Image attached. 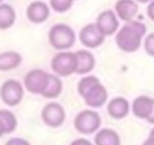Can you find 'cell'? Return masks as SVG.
<instances>
[{
    "mask_svg": "<svg viewBox=\"0 0 154 145\" xmlns=\"http://www.w3.org/2000/svg\"><path fill=\"white\" fill-rule=\"evenodd\" d=\"M146 32V24L132 19L118 29L116 32V44L120 50L125 53H135L140 49Z\"/></svg>",
    "mask_w": 154,
    "mask_h": 145,
    "instance_id": "1",
    "label": "cell"
},
{
    "mask_svg": "<svg viewBox=\"0 0 154 145\" xmlns=\"http://www.w3.org/2000/svg\"><path fill=\"white\" fill-rule=\"evenodd\" d=\"M77 91L84 99V103L91 108L102 107L108 98L106 87L101 84L100 79L95 75L83 77L77 85Z\"/></svg>",
    "mask_w": 154,
    "mask_h": 145,
    "instance_id": "2",
    "label": "cell"
},
{
    "mask_svg": "<svg viewBox=\"0 0 154 145\" xmlns=\"http://www.w3.org/2000/svg\"><path fill=\"white\" fill-rule=\"evenodd\" d=\"M49 44L55 50H67L76 42V34L73 29L64 23L54 24L48 31Z\"/></svg>",
    "mask_w": 154,
    "mask_h": 145,
    "instance_id": "3",
    "label": "cell"
},
{
    "mask_svg": "<svg viewBox=\"0 0 154 145\" xmlns=\"http://www.w3.org/2000/svg\"><path fill=\"white\" fill-rule=\"evenodd\" d=\"M51 68L59 77H69L72 73H76L77 70L76 53L69 50H61L57 53L51 60Z\"/></svg>",
    "mask_w": 154,
    "mask_h": 145,
    "instance_id": "4",
    "label": "cell"
},
{
    "mask_svg": "<svg viewBox=\"0 0 154 145\" xmlns=\"http://www.w3.org/2000/svg\"><path fill=\"white\" fill-rule=\"evenodd\" d=\"M101 125V116L97 111L85 109L79 111L75 120H73V126L76 131H78L82 134H91L99 131Z\"/></svg>",
    "mask_w": 154,
    "mask_h": 145,
    "instance_id": "5",
    "label": "cell"
},
{
    "mask_svg": "<svg viewBox=\"0 0 154 145\" xmlns=\"http://www.w3.org/2000/svg\"><path fill=\"white\" fill-rule=\"evenodd\" d=\"M23 96L24 87L18 80L8 79L2 83L0 87V98L5 104L10 107H16L22 102Z\"/></svg>",
    "mask_w": 154,
    "mask_h": 145,
    "instance_id": "6",
    "label": "cell"
},
{
    "mask_svg": "<svg viewBox=\"0 0 154 145\" xmlns=\"http://www.w3.org/2000/svg\"><path fill=\"white\" fill-rule=\"evenodd\" d=\"M49 75L51 74L43 70L34 68L25 74L24 87L34 95H41L49 81Z\"/></svg>",
    "mask_w": 154,
    "mask_h": 145,
    "instance_id": "7",
    "label": "cell"
},
{
    "mask_svg": "<svg viewBox=\"0 0 154 145\" xmlns=\"http://www.w3.org/2000/svg\"><path fill=\"white\" fill-rule=\"evenodd\" d=\"M105 37L106 36L99 30L95 23H89L84 25L78 34L79 42L88 49H94L100 47L103 43Z\"/></svg>",
    "mask_w": 154,
    "mask_h": 145,
    "instance_id": "8",
    "label": "cell"
},
{
    "mask_svg": "<svg viewBox=\"0 0 154 145\" xmlns=\"http://www.w3.org/2000/svg\"><path fill=\"white\" fill-rule=\"evenodd\" d=\"M41 117L45 125L57 128L60 127L65 121V110L61 104L57 102H49L43 107Z\"/></svg>",
    "mask_w": 154,
    "mask_h": 145,
    "instance_id": "9",
    "label": "cell"
},
{
    "mask_svg": "<svg viewBox=\"0 0 154 145\" xmlns=\"http://www.w3.org/2000/svg\"><path fill=\"white\" fill-rule=\"evenodd\" d=\"M95 24L105 36H111L119 29V18L114 11L105 10L97 16Z\"/></svg>",
    "mask_w": 154,
    "mask_h": 145,
    "instance_id": "10",
    "label": "cell"
},
{
    "mask_svg": "<svg viewBox=\"0 0 154 145\" xmlns=\"http://www.w3.org/2000/svg\"><path fill=\"white\" fill-rule=\"evenodd\" d=\"M26 18L34 24H41L49 18L51 6L42 0H35L26 6Z\"/></svg>",
    "mask_w": 154,
    "mask_h": 145,
    "instance_id": "11",
    "label": "cell"
},
{
    "mask_svg": "<svg viewBox=\"0 0 154 145\" xmlns=\"http://www.w3.org/2000/svg\"><path fill=\"white\" fill-rule=\"evenodd\" d=\"M114 12L123 22H130L138 12V2L136 0H117Z\"/></svg>",
    "mask_w": 154,
    "mask_h": 145,
    "instance_id": "12",
    "label": "cell"
},
{
    "mask_svg": "<svg viewBox=\"0 0 154 145\" xmlns=\"http://www.w3.org/2000/svg\"><path fill=\"white\" fill-rule=\"evenodd\" d=\"M107 111L116 120L124 119L130 111V103L124 97H114L107 104Z\"/></svg>",
    "mask_w": 154,
    "mask_h": 145,
    "instance_id": "13",
    "label": "cell"
},
{
    "mask_svg": "<svg viewBox=\"0 0 154 145\" xmlns=\"http://www.w3.org/2000/svg\"><path fill=\"white\" fill-rule=\"evenodd\" d=\"M153 102L154 99L148 96H138L134 99L131 104L132 114L138 119L147 120L153 110Z\"/></svg>",
    "mask_w": 154,
    "mask_h": 145,
    "instance_id": "14",
    "label": "cell"
},
{
    "mask_svg": "<svg viewBox=\"0 0 154 145\" xmlns=\"http://www.w3.org/2000/svg\"><path fill=\"white\" fill-rule=\"evenodd\" d=\"M75 53L77 56L76 73L84 75V74H88L89 72H91L93 68L95 67V58L91 54V52H89L87 49H79Z\"/></svg>",
    "mask_w": 154,
    "mask_h": 145,
    "instance_id": "15",
    "label": "cell"
},
{
    "mask_svg": "<svg viewBox=\"0 0 154 145\" xmlns=\"http://www.w3.org/2000/svg\"><path fill=\"white\" fill-rule=\"evenodd\" d=\"M22 55L18 52L8 50L0 53V71H11L22 64Z\"/></svg>",
    "mask_w": 154,
    "mask_h": 145,
    "instance_id": "16",
    "label": "cell"
},
{
    "mask_svg": "<svg viewBox=\"0 0 154 145\" xmlns=\"http://www.w3.org/2000/svg\"><path fill=\"white\" fill-rule=\"evenodd\" d=\"M94 143L95 145H120V137L111 128H102L96 132Z\"/></svg>",
    "mask_w": 154,
    "mask_h": 145,
    "instance_id": "17",
    "label": "cell"
},
{
    "mask_svg": "<svg viewBox=\"0 0 154 145\" xmlns=\"http://www.w3.org/2000/svg\"><path fill=\"white\" fill-rule=\"evenodd\" d=\"M16 22L14 8L6 2L0 4V30L10 29Z\"/></svg>",
    "mask_w": 154,
    "mask_h": 145,
    "instance_id": "18",
    "label": "cell"
},
{
    "mask_svg": "<svg viewBox=\"0 0 154 145\" xmlns=\"http://www.w3.org/2000/svg\"><path fill=\"white\" fill-rule=\"evenodd\" d=\"M61 91H63V81H61V79L57 74L55 75L51 74L49 75V81H48L46 89L43 90V92L41 93V96H43L45 98H48V99H53V98L59 97Z\"/></svg>",
    "mask_w": 154,
    "mask_h": 145,
    "instance_id": "19",
    "label": "cell"
},
{
    "mask_svg": "<svg viewBox=\"0 0 154 145\" xmlns=\"http://www.w3.org/2000/svg\"><path fill=\"white\" fill-rule=\"evenodd\" d=\"M0 122L5 127L6 134L12 133L17 128V119L14 114L7 109H0Z\"/></svg>",
    "mask_w": 154,
    "mask_h": 145,
    "instance_id": "20",
    "label": "cell"
},
{
    "mask_svg": "<svg viewBox=\"0 0 154 145\" xmlns=\"http://www.w3.org/2000/svg\"><path fill=\"white\" fill-rule=\"evenodd\" d=\"M73 1L75 0H49V6L51 10L57 13H65L72 7Z\"/></svg>",
    "mask_w": 154,
    "mask_h": 145,
    "instance_id": "21",
    "label": "cell"
},
{
    "mask_svg": "<svg viewBox=\"0 0 154 145\" xmlns=\"http://www.w3.org/2000/svg\"><path fill=\"white\" fill-rule=\"evenodd\" d=\"M144 50L149 56L154 58V32H150L144 37Z\"/></svg>",
    "mask_w": 154,
    "mask_h": 145,
    "instance_id": "22",
    "label": "cell"
},
{
    "mask_svg": "<svg viewBox=\"0 0 154 145\" xmlns=\"http://www.w3.org/2000/svg\"><path fill=\"white\" fill-rule=\"evenodd\" d=\"M5 145H30V143L22 138H11Z\"/></svg>",
    "mask_w": 154,
    "mask_h": 145,
    "instance_id": "23",
    "label": "cell"
},
{
    "mask_svg": "<svg viewBox=\"0 0 154 145\" xmlns=\"http://www.w3.org/2000/svg\"><path fill=\"white\" fill-rule=\"evenodd\" d=\"M147 16L148 18L154 22V0H152L150 2H148V6H147Z\"/></svg>",
    "mask_w": 154,
    "mask_h": 145,
    "instance_id": "24",
    "label": "cell"
},
{
    "mask_svg": "<svg viewBox=\"0 0 154 145\" xmlns=\"http://www.w3.org/2000/svg\"><path fill=\"white\" fill-rule=\"evenodd\" d=\"M70 145H93L88 139H83V138H78L76 140H73Z\"/></svg>",
    "mask_w": 154,
    "mask_h": 145,
    "instance_id": "25",
    "label": "cell"
},
{
    "mask_svg": "<svg viewBox=\"0 0 154 145\" xmlns=\"http://www.w3.org/2000/svg\"><path fill=\"white\" fill-rule=\"evenodd\" d=\"M142 145H154V137H153V135H149V137L142 143Z\"/></svg>",
    "mask_w": 154,
    "mask_h": 145,
    "instance_id": "26",
    "label": "cell"
},
{
    "mask_svg": "<svg viewBox=\"0 0 154 145\" xmlns=\"http://www.w3.org/2000/svg\"><path fill=\"white\" fill-rule=\"evenodd\" d=\"M147 121H148L149 123H153V125H154V102H153V110H152V113H150V115L148 116V119H147Z\"/></svg>",
    "mask_w": 154,
    "mask_h": 145,
    "instance_id": "27",
    "label": "cell"
},
{
    "mask_svg": "<svg viewBox=\"0 0 154 145\" xmlns=\"http://www.w3.org/2000/svg\"><path fill=\"white\" fill-rule=\"evenodd\" d=\"M4 134H6V131H5V127L2 126V123L0 122V138H1Z\"/></svg>",
    "mask_w": 154,
    "mask_h": 145,
    "instance_id": "28",
    "label": "cell"
},
{
    "mask_svg": "<svg viewBox=\"0 0 154 145\" xmlns=\"http://www.w3.org/2000/svg\"><path fill=\"white\" fill-rule=\"evenodd\" d=\"M138 4H148V2H150L152 0H136Z\"/></svg>",
    "mask_w": 154,
    "mask_h": 145,
    "instance_id": "29",
    "label": "cell"
},
{
    "mask_svg": "<svg viewBox=\"0 0 154 145\" xmlns=\"http://www.w3.org/2000/svg\"><path fill=\"white\" fill-rule=\"evenodd\" d=\"M4 2V0H0V4H2Z\"/></svg>",
    "mask_w": 154,
    "mask_h": 145,
    "instance_id": "30",
    "label": "cell"
}]
</instances>
